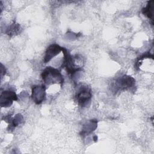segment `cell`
Masks as SVG:
<instances>
[{"label":"cell","mask_w":154,"mask_h":154,"mask_svg":"<svg viewBox=\"0 0 154 154\" xmlns=\"http://www.w3.org/2000/svg\"><path fill=\"white\" fill-rule=\"evenodd\" d=\"M92 94L91 90L86 85H81L77 90L75 98L78 103L82 107H85L90 103Z\"/></svg>","instance_id":"cell-4"},{"label":"cell","mask_w":154,"mask_h":154,"mask_svg":"<svg viewBox=\"0 0 154 154\" xmlns=\"http://www.w3.org/2000/svg\"><path fill=\"white\" fill-rule=\"evenodd\" d=\"M62 52L64 55V58L61 67L65 69L67 73L72 77H73L76 72L82 70V68L75 64V59L76 57L72 56L68 49L63 48Z\"/></svg>","instance_id":"cell-2"},{"label":"cell","mask_w":154,"mask_h":154,"mask_svg":"<svg viewBox=\"0 0 154 154\" xmlns=\"http://www.w3.org/2000/svg\"><path fill=\"white\" fill-rule=\"evenodd\" d=\"M45 85H35L32 87L31 97L36 104H40L46 98Z\"/></svg>","instance_id":"cell-5"},{"label":"cell","mask_w":154,"mask_h":154,"mask_svg":"<svg viewBox=\"0 0 154 154\" xmlns=\"http://www.w3.org/2000/svg\"><path fill=\"white\" fill-rule=\"evenodd\" d=\"M41 76L45 83L44 85L60 84L62 86L64 82V78L61 72L57 69L51 66L46 67L43 70Z\"/></svg>","instance_id":"cell-1"},{"label":"cell","mask_w":154,"mask_h":154,"mask_svg":"<svg viewBox=\"0 0 154 154\" xmlns=\"http://www.w3.org/2000/svg\"><path fill=\"white\" fill-rule=\"evenodd\" d=\"M97 128V121L94 120H90L89 122L87 123V125L84 126L83 129L81 131V135H86L87 134H90L92 132L94 129Z\"/></svg>","instance_id":"cell-9"},{"label":"cell","mask_w":154,"mask_h":154,"mask_svg":"<svg viewBox=\"0 0 154 154\" xmlns=\"http://www.w3.org/2000/svg\"><path fill=\"white\" fill-rule=\"evenodd\" d=\"M135 84V79L129 75H123L117 78L111 85V90L114 93L133 88Z\"/></svg>","instance_id":"cell-3"},{"label":"cell","mask_w":154,"mask_h":154,"mask_svg":"<svg viewBox=\"0 0 154 154\" xmlns=\"http://www.w3.org/2000/svg\"><path fill=\"white\" fill-rule=\"evenodd\" d=\"M17 100L16 93L11 90H4L2 91L0 96V105L1 107L10 106L13 101Z\"/></svg>","instance_id":"cell-6"},{"label":"cell","mask_w":154,"mask_h":154,"mask_svg":"<svg viewBox=\"0 0 154 154\" xmlns=\"http://www.w3.org/2000/svg\"><path fill=\"white\" fill-rule=\"evenodd\" d=\"M63 49V47L60 45L54 43L49 45L45 51V55L44 57V63H47L50 61L54 57L58 55Z\"/></svg>","instance_id":"cell-7"},{"label":"cell","mask_w":154,"mask_h":154,"mask_svg":"<svg viewBox=\"0 0 154 154\" xmlns=\"http://www.w3.org/2000/svg\"><path fill=\"white\" fill-rule=\"evenodd\" d=\"M21 29L19 23H16L15 22H13L10 26H8V28L7 29L6 34L8 35L9 36L11 37L14 35L18 34L19 32H20V30Z\"/></svg>","instance_id":"cell-10"},{"label":"cell","mask_w":154,"mask_h":154,"mask_svg":"<svg viewBox=\"0 0 154 154\" xmlns=\"http://www.w3.org/2000/svg\"><path fill=\"white\" fill-rule=\"evenodd\" d=\"M153 11H154V1H150L147 2L146 6L142 8V13L147 18L152 20V23H153Z\"/></svg>","instance_id":"cell-8"}]
</instances>
